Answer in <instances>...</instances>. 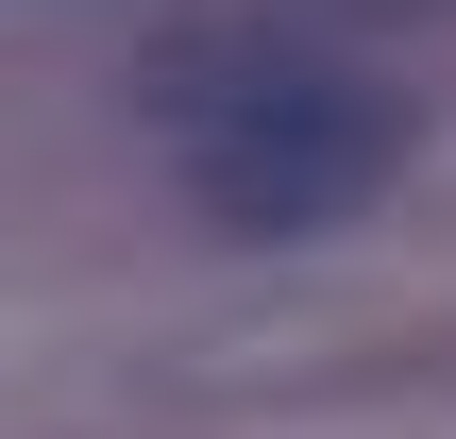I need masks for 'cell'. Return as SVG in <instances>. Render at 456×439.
<instances>
[{
  "instance_id": "1",
  "label": "cell",
  "mask_w": 456,
  "mask_h": 439,
  "mask_svg": "<svg viewBox=\"0 0 456 439\" xmlns=\"http://www.w3.org/2000/svg\"><path fill=\"white\" fill-rule=\"evenodd\" d=\"M406 169V102L322 51H237L186 85V203L220 237H338Z\"/></svg>"
}]
</instances>
